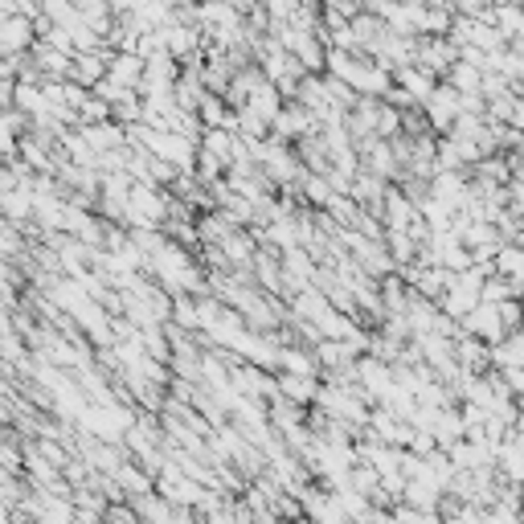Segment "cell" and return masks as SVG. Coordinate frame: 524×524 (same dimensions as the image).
<instances>
[{
    "label": "cell",
    "mask_w": 524,
    "mask_h": 524,
    "mask_svg": "<svg viewBox=\"0 0 524 524\" xmlns=\"http://www.w3.org/2000/svg\"><path fill=\"white\" fill-rule=\"evenodd\" d=\"M426 128H439V131H451L455 128V120L463 115V94L459 91H451L447 83H439L434 86V94H431V102H426Z\"/></svg>",
    "instance_id": "6da1fadb"
},
{
    "label": "cell",
    "mask_w": 524,
    "mask_h": 524,
    "mask_svg": "<svg viewBox=\"0 0 524 524\" xmlns=\"http://www.w3.org/2000/svg\"><path fill=\"white\" fill-rule=\"evenodd\" d=\"M467 336H475L479 344H488V349H496V344H504L508 341V332H504V324H500V312L492 304H479L475 312L467 315V320L459 324Z\"/></svg>",
    "instance_id": "7a4b0ae2"
},
{
    "label": "cell",
    "mask_w": 524,
    "mask_h": 524,
    "mask_svg": "<svg viewBox=\"0 0 524 524\" xmlns=\"http://www.w3.org/2000/svg\"><path fill=\"white\" fill-rule=\"evenodd\" d=\"M459 62V49L447 41V37H418V49H414V66H422L426 74H442L451 70Z\"/></svg>",
    "instance_id": "3957f363"
},
{
    "label": "cell",
    "mask_w": 524,
    "mask_h": 524,
    "mask_svg": "<svg viewBox=\"0 0 524 524\" xmlns=\"http://www.w3.org/2000/svg\"><path fill=\"white\" fill-rule=\"evenodd\" d=\"M394 78H397V91H405L410 94V102H418V107H426L431 102V94H434V74H426L422 66H402V70H394Z\"/></svg>",
    "instance_id": "277c9868"
},
{
    "label": "cell",
    "mask_w": 524,
    "mask_h": 524,
    "mask_svg": "<svg viewBox=\"0 0 524 524\" xmlns=\"http://www.w3.org/2000/svg\"><path fill=\"white\" fill-rule=\"evenodd\" d=\"M107 83L123 86V91H131V86L144 83V58L136 54H115L107 66Z\"/></svg>",
    "instance_id": "5b68a950"
},
{
    "label": "cell",
    "mask_w": 524,
    "mask_h": 524,
    "mask_svg": "<svg viewBox=\"0 0 524 524\" xmlns=\"http://www.w3.org/2000/svg\"><path fill=\"white\" fill-rule=\"evenodd\" d=\"M315 394H320L315 377H291V373H283V377H279V397H283V402H291V405L312 402Z\"/></svg>",
    "instance_id": "8992f818"
},
{
    "label": "cell",
    "mask_w": 524,
    "mask_h": 524,
    "mask_svg": "<svg viewBox=\"0 0 524 524\" xmlns=\"http://www.w3.org/2000/svg\"><path fill=\"white\" fill-rule=\"evenodd\" d=\"M83 144L91 147V152H115V147L123 144V131L120 128H111V123H91V128L83 131Z\"/></svg>",
    "instance_id": "52a82bcc"
},
{
    "label": "cell",
    "mask_w": 524,
    "mask_h": 524,
    "mask_svg": "<svg viewBox=\"0 0 524 524\" xmlns=\"http://www.w3.org/2000/svg\"><path fill=\"white\" fill-rule=\"evenodd\" d=\"M279 365L291 373V377H315V360L304 349H279Z\"/></svg>",
    "instance_id": "ba28073f"
},
{
    "label": "cell",
    "mask_w": 524,
    "mask_h": 524,
    "mask_svg": "<svg viewBox=\"0 0 524 524\" xmlns=\"http://www.w3.org/2000/svg\"><path fill=\"white\" fill-rule=\"evenodd\" d=\"M304 193H307V201L312 205H328V209H332V201L341 197V193H332L328 176H304Z\"/></svg>",
    "instance_id": "9c48e42d"
},
{
    "label": "cell",
    "mask_w": 524,
    "mask_h": 524,
    "mask_svg": "<svg viewBox=\"0 0 524 524\" xmlns=\"http://www.w3.org/2000/svg\"><path fill=\"white\" fill-rule=\"evenodd\" d=\"M115 479H120L131 496H152V492H147V488H152V484H147V475H139L136 467H120V471H115Z\"/></svg>",
    "instance_id": "30bf717a"
},
{
    "label": "cell",
    "mask_w": 524,
    "mask_h": 524,
    "mask_svg": "<svg viewBox=\"0 0 524 524\" xmlns=\"http://www.w3.org/2000/svg\"><path fill=\"white\" fill-rule=\"evenodd\" d=\"M508 128L524 136V94H516V107H512V120H508Z\"/></svg>",
    "instance_id": "8fae6325"
}]
</instances>
